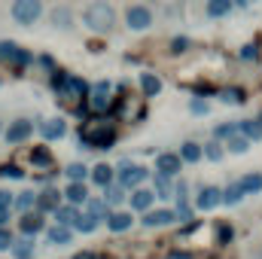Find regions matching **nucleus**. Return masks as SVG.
Instances as JSON below:
<instances>
[{
  "label": "nucleus",
  "mask_w": 262,
  "mask_h": 259,
  "mask_svg": "<svg viewBox=\"0 0 262 259\" xmlns=\"http://www.w3.org/2000/svg\"><path fill=\"white\" fill-rule=\"evenodd\" d=\"M256 122H259V125H262V113H259V119H256Z\"/></svg>",
  "instance_id": "864d4df0"
},
{
  "label": "nucleus",
  "mask_w": 262,
  "mask_h": 259,
  "mask_svg": "<svg viewBox=\"0 0 262 259\" xmlns=\"http://www.w3.org/2000/svg\"><path fill=\"white\" fill-rule=\"evenodd\" d=\"M116 177H119V186L122 189H140L143 186V180L149 177V171L143 168V165H134V162H128V159H122L119 162V168H116Z\"/></svg>",
  "instance_id": "7ed1b4c3"
},
{
  "label": "nucleus",
  "mask_w": 262,
  "mask_h": 259,
  "mask_svg": "<svg viewBox=\"0 0 262 259\" xmlns=\"http://www.w3.org/2000/svg\"><path fill=\"white\" fill-rule=\"evenodd\" d=\"M241 198H244V192H241V186H238V180H235V183H229V186L223 189V204H229V207H235V204H241Z\"/></svg>",
  "instance_id": "c756f323"
},
{
  "label": "nucleus",
  "mask_w": 262,
  "mask_h": 259,
  "mask_svg": "<svg viewBox=\"0 0 262 259\" xmlns=\"http://www.w3.org/2000/svg\"><path fill=\"white\" fill-rule=\"evenodd\" d=\"M107 107H110L107 95H98V92H92V95H89V110H95V113H104Z\"/></svg>",
  "instance_id": "a19ab883"
},
{
  "label": "nucleus",
  "mask_w": 262,
  "mask_h": 259,
  "mask_svg": "<svg viewBox=\"0 0 262 259\" xmlns=\"http://www.w3.org/2000/svg\"><path fill=\"white\" fill-rule=\"evenodd\" d=\"M92 122H95V125H85V128L79 131L82 146H92V149H110L113 140H116V128L107 125L104 119H92Z\"/></svg>",
  "instance_id": "f03ea898"
},
{
  "label": "nucleus",
  "mask_w": 262,
  "mask_h": 259,
  "mask_svg": "<svg viewBox=\"0 0 262 259\" xmlns=\"http://www.w3.org/2000/svg\"><path fill=\"white\" fill-rule=\"evenodd\" d=\"M152 201H156V192H152V189H146V186H140V189H134V192L128 195V204L137 210V213L152 210Z\"/></svg>",
  "instance_id": "9d476101"
},
{
  "label": "nucleus",
  "mask_w": 262,
  "mask_h": 259,
  "mask_svg": "<svg viewBox=\"0 0 262 259\" xmlns=\"http://www.w3.org/2000/svg\"><path fill=\"white\" fill-rule=\"evenodd\" d=\"M76 220H79V210L70 207V204H61V207L55 210V226H67V229H73Z\"/></svg>",
  "instance_id": "5701e85b"
},
{
  "label": "nucleus",
  "mask_w": 262,
  "mask_h": 259,
  "mask_svg": "<svg viewBox=\"0 0 262 259\" xmlns=\"http://www.w3.org/2000/svg\"><path fill=\"white\" fill-rule=\"evenodd\" d=\"M43 217L40 213H21V220H18V229L31 238V235H37V232H43Z\"/></svg>",
  "instance_id": "6ab92c4d"
},
{
  "label": "nucleus",
  "mask_w": 262,
  "mask_h": 259,
  "mask_svg": "<svg viewBox=\"0 0 262 259\" xmlns=\"http://www.w3.org/2000/svg\"><path fill=\"white\" fill-rule=\"evenodd\" d=\"M64 174H67V180H70V183H82V180L89 177V168H85L82 162H73V165H67V168H64Z\"/></svg>",
  "instance_id": "7c9ffc66"
},
{
  "label": "nucleus",
  "mask_w": 262,
  "mask_h": 259,
  "mask_svg": "<svg viewBox=\"0 0 262 259\" xmlns=\"http://www.w3.org/2000/svg\"><path fill=\"white\" fill-rule=\"evenodd\" d=\"M232 12V3L229 0H210L207 3V15L210 18H223V15H229Z\"/></svg>",
  "instance_id": "473e14b6"
},
{
  "label": "nucleus",
  "mask_w": 262,
  "mask_h": 259,
  "mask_svg": "<svg viewBox=\"0 0 262 259\" xmlns=\"http://www.w3.org/2000/svg\"><path fill=\"white\" fill-rule=\"evenodd\" d=\"M64 198H67V204H70V207L85 204V201H89V189H85V183H67Z\"/></svg>",
  "instance_id": "a211bd4d"
},
{
  "label": "nucleus",
  "mask_w": 262,
  "mask_h": 259,
  "mask_svg": "<svg viewBox=\"0 0 262 259\" xmlns=\"http://www.w3.org/2000/svg\"><path fill=\"white\" fill-rule=\"evenodd\" d=\"M241 58H247V61H253V58H256V46H253V43H247V46L241 49Z\"/></svg>",
  "instance_id": "de8ad7c7"
},
{
  "label": "nucleus",
  "mask_w": 262,
  "mask_h": 259,
  "mask_svg": "<svg viewBox=\"0 0 262 259\" xmlns=\"http://www.w3.org/2000/svg\"><path fill=\"white\" fill-rule=\"evenodd\" d=\"M223 143H216V140H210V143H201V156L204 159H210V162H220L223 159Z\"/></svg>",
  "instance_id": "c9c22d12"
},
{
  "label": "nucleus",
  "mask_w": 262,
  "mask_h": 259,
  "mask_svg": "<svg viewBox=\"0 0 262 259\" xmlns=\"http://www.w3.org/2000/svg\"><path fill=\"white\" fill-rule=\"evenodd\" d=\"M131 226H134V217H131L128 210H116V213L107 217V229L116 232V235H119V232H128Z\"/></svg>",
  "instance_id": "4468645a"
},
{
  "label": "nucleus",
  "mask_w": 262,
  "mask_h": 259,
  "mask_svg": "<svg viewBox=\"0 0 262 259\" xmlns=\"http://www.w3.org/2000/svg\"><path fill=\"white\" fill-rule=\"evenodd\" d=\"M40 64H43V67H49V70H52V67H55V61H52L49 55H43V58H40Z\"/></svg>",
  "instance_id": "603ef678"
},
{
  "label": "nucleus",
  "mask_w": 262,
  "mask_h": 259,
  "mask_svg": "<svg viewBox=\"0 0 262 259\" xmlns=\"http://www.w3.org/2000/svg\"><path fill=\"white\" fill-rule=\"evenodd\" d=\"M238 134V122H226V125H216L213 128V140L220 143V140H232Z\"/></svg>",
  "instance_id": "e433bc0d"
},
{
  "label": "nucleus",
  "mask_w": 262,
  "mask_h": 259,
  "mask_svg": "<svg viewBox=\"0 0 262 259\" xmlns=\"http://www.w3.org/2000/svg\"><path fill=\"white\" fill-rule=\"evenodd\" d=\"M113 174H116V171H113L110 165H104V162H101V165H95V168L89 171L92 183H95V186H104V189H107V186H113Z\"/></svg>",
  "instance_id": "dca6fc26"
},
{
  "label": "nucleus",
  "mask_w": 262,
  "mask_h": 259,
  "mask_svg": "<svg viewBox=\"0 0 262 259\" xmlns=\"http://www.w3.org/2000/svg\"><path fill=\"white\" fill-rule=\"evenodd\" d=\"M61 207V192L58 189H46L37 195V213H55Z\"/></svg>",
  "instance_id": "9b49d317"
},
{
  "label": "nucleus",
  "mask_w": 262,
  "mask_h": 259,
  "mask_svg": "<svg viewBox=\"0 0 262 259\" xmlns=\"http://www.w3.org/2000/svg\"><path fill=\"white\" fill-rule=\"evenodd\" d=\"M226 149H229V153H235V156H241V153H247V149H250V140H247V137H241V134H235L232 140H226Z\"/></svg>",
  "instance_id": "4c0bfd02"
},
{
  "label": "nucleus",
  "mask_w": 262,
  "mask_h": 259,
  "mask_svg": "<svg viewBox=\"0 0 262 259\" xmlns=\"http://www.w3.org/2000/svg\"><path fill=\"white\" fill-rule=\"evenodd\" d=\"M76 259H110V256H104V253H79Z\"/></svg>",
  "instance_id": "09e8293b"
},
{
  "label": "nucleus",
  "mask_w": 262,
  "mask_h": 259,
  "mask_svg": "<svg viewBox=\"0 0 262 259\" xmlns=\"http://www.w3.org/2000/svg\"><path fill=\"white\" fill-rule=\"evenodd\" d=\"M64 95H70V98H89V85H85L79 76H67Z\"/></svg>",
  "instance_id": "393cba45"
},
{
  "label": "nucleus",
  "mask_w": 262,
  "mask_h": 259,
  "mask_svg": "<svg viewBox=\"0 0 262 259\" xmlns=\"http://www.w3.org/2000/svg\"><path fill=\"white\" fill-rule=\"evenodd\" d=\"M152 192H156V198L168 201V198L174 195V183H171V177H162V174H156V186H152Z\"/></svg>",
  "instance_id": "bb28decb"
},
{
  "label": "nucleus",
  "mask_w": 262,
  "mask_h": 259,
  "mask_svg": "<svg viewBox=\"0 0 262 259\" xmlns=\"http://www.w3.org/2000/svg\"><path fill=\"white\" fill-rule=\"evenodd\" d=\"M46 241L55 244V247H64V244L73 241V229H67V226H49L46 229Z\"/></svg>",
  "instance_id": "f3484780"
},
{
  "label": "nucleus",
  "mask_w": 262,
  "mask_h": 259,
  "mask_svg": "<svg viewBox=\"0 0 262 259\" xmlns=\"http://www.w3.org/2000/svg\"><path fill=\"white\" fill-rule=\"evenodd\" d=\"M189 46H192V40H189V37H174V40H171V52H174V55H183Z\"/></svg>",
  "instance_id": "79ce46f5"
},
{
  "label": "nucleus",
  "mask_w": 262,
  "mask_h": 259,
  "mask_svg": "<svg viewBox=\"0 0 262 259\" xmlns=\"http://www.w3.org/2000/svg\"><path fill=\"white\" fill-rule=\"evenodd\" d=\"M238 186H241V192H244V195H256V192H262V174H256V171L244 174V177L238 180Z\"/></svg>",
  "instance_id": "412c9836"
},
{
  "label": "nucleus",
  "mask_w": 262,
  "mask_h": 259,
  "mask_svg": "<svg viewBox=\"0 0 262 259\" xmlns=\"http://www.w3.org/2000/svg\"><path fill=\"white\" fill-rule=\"evenodd\" d=\"M31 253H34V241H31V238L12 241V256L15 259H31Z\"/></svg>",
  "instance_id": "2f4dec72"
},
{
  "label": "nucleus",
  "mask_w": 262,
  "mask_h": 259,
  "mask_svg": "<svg viewBox=\"0 0 262 259\" xmlns=\"http://www.w3.org/2000/svg\"><path fill=\"white\" fill-rule=\"evenodd\" d=\"M31 162L40 165V168H49V165H52V153H49L46 146H37V149L31 153Z\"/></svg>",
  "instance_id": "58836bf2"
},
{
  "label": "nucleus",
  "mask_w": 262,
  "mask_h": 259,
  "mask_svg": "<svg viewBox=\"0 0 262 259\" xmlns=\"http://www.w3.org/2000/svg\"><path fill=\"white\" fill-rule=\"evenodd\" d=\"M137 85H140L143 98H156V95L162 92V79H159L156 73H140V76H137Z\"/></svg>",
  "instance_id": "2eb2a0df"
},
{
  "label": "nucleus",
  "mask_w": 262,
  "mask_h": 259,
  "mask_svg": "<svg viewBox=\"0 0 262 259\" xmlns=\"http://www.w3.org/2000/svg\"><path fill=\"white\" fill-rule=\"evenodd\" d=\"M43 12V3L40 0H15L12 3V18L18 25H34Z\"/></svg>",
  "instance_id": "20e7f679"
},
{
  "label": "nucleus",
  "mask_w": 262,
  "mask_h": 259,
  "mask_svg": "<svg viewBox=\"0 0 262 259\" xmlns=\"http://www.w3.org/2000/svg\"><path fill=\"white\" fill-rule=\"evenodd\" d=\"M0 250H12V232L0 229Z\"/></svg>",
  "instance_id": "a18cd8bd"
},
{
  "label": "nucleus",
  "mask_w": 262,
  "mask_h": 259,
  "mask_svg": "<svg viewBox=\"0 0 262 259\" xmlns=\"http://www.w3.org/2000/svg\"><path fill=\"white\" fill-rule=\"evenodd\" d=\"M125 25H128L131 31H146L152 25V9L149 6H140V3L128 6L125 9Z\"/></svg>",
  "instance_id": "39448f33"
},
{
  "label": "nucleus",
  "mask_w": 262,
  "mask_h": 259,
  "mask_svg": "<svg viewBox=\"0 0 262 259\" xmlns=\"http://www.w3.org/2000/svg\"><path fill=\"white\" fill-rule=\"evenodd\" d=\"M52 21H55V28H70L73 25V12L67 6H55L52 9Z\"/></svg>",
  "instance_id": "72a5a7b5"
},
{
  "label": "nucleus",
  "mask_w": 262,
  "mask_h": 259,
  "mask_svg": "<svg viewBox=\"0 0 262 259\" xmlns=\"http://www.w3.org/2000/svg\"><path fill=\"white\" fill-rule=\"evenodd\" d=\"M82 21H85V28L95 31V34H110L113 25H116V9H113L110 3H92V6H85Z\"/></svg>",
  "instance_id": "f257e3e1"
},
{
  "label": "nucleus",
  "mask_w": 262,
  "mask_h": 259,
  "mask_svg": "<svg viewBox=\"0 0 262 259\" xmlns=\"http://www.w3.org/2000/svg\"><path fill=\"white\" fill-rule=\"evenodd\" d=\"M229 238H232V229H229V226H223V229H220V241H229Z\"/></svg>",
  "instance_id": "8fccbe9b"
},
{
  "label": "nucleus",
  "mask_w": 262,
  "mask_h": 259,
  "mask_svg": "<svg viewBox=\"0 0 262 259\" xmlns=\"http://www.w3.org/2000/svg\"><path fill=\"white\" fill-rule=\"evenodd\" d=\"M216 204H223V189L220 186H201V192L195 198L198 210H213Z\"/></svg>",
  "instance_id": "1a4fd4ad"
},
{
  "label": "nucleus",
  "mask_w": 262,
  "mask_h": 259,
  "mask_svg": "<svg viewBox=\"0 0 262 259\" xmlns=\"http://www.w3.org/2000/svg\"><path fill=\"white\" fill-rule=\"evenodd\" d=\"M0 58H3V61H15V64H28V61H31V52H25V49H18L15 43L3 40V43H0Z\"/></svg>",
  "instance_id": "f8f14e48"
},
{
  "label": "nucleus",
  "mask_w": 262,
  "mask_h": 259,
  "mask_svg": "<svg viewBox=\"0 0 262 259\" xmlns=\"http://www.w3.org/2000/svg\"><path fill=\"white\" fill-rule=\"evenodd\" d=\"M220 98H223V104H244L247 101V95H244V89H238V85H229V89H223L220 92Z\"/></svg>",
  "instance_id": "c85d7f7f"
},
{
  "label": "nucleus",
  "mask_w": 262,
  "mask_h": 259,
  "mask_svg": "<svg viewBox=\"0 0 262 259\" xmlns=\"http://www.w3.org/2000/svg\"><path fill=\"white\" fill-rule=\"evenodd\" d=\"M177 217H174V207H159V210H146L143 213V226L146 229H159V226H171Z\"/></svg>",
  "instance_id": "6e6552de"
},
{
  "label": "nucleus",
  "mask_w": 262,
  "mask_h": 259,
  "mask_svg": "<svg viewBox=\"0 0 262 259\" xmlns=\"http://www.w3.org/2000/svg\"><path fill=\"white\" fill-rule=\"evenodd\" d=\"M12 204H15L21 213H31V207H37V195L34 192H18V198H12Z\"/></svg>",
  "instance_id": "f704fd0d"
},
{
  "label": "nucleus",
  "mask_w": 262,
  "mask_h": 259,
  "mask_svg": "<svg viewBox=\"0 0 262 259\" xmlns=\"http://www.w3.org/2000/svg\"><path fill=\"white\" fill-rule=\"evenodd\" d=\"M125 198H128V195H125V189H122L119 183H113V186L104 189V204H107V207H116V204H122Z\"/></svg>",
  "instance_id": "cd10ccee"
},
{
  "label": "nucleus",
  "mask_w": 262,
  "mask_h": 259,
  "mask_svg": "<svg viewBox=\"0 0 262 259\" xmlns=\"http://www.w3.org/2000/svg\"><path fill=\"white\" fill-rule=\"evenodd\" d=\"M0 177H6V180H21L25 171H21L18 165H3V168H0Z\"/></svg>",
  "instance_id": "37998d69"
},
{
  "label": "nucleus",
  "mask_w": 262,
  "mask_h": 259,
  "mask_svg": "<svg viewBox=\"0 0 262 259\" xmlns=\"http://www.w3.org/2000/svg\"><path fill=\"white\" fill-rule=\"evenodd\" d=\"M64 131H67L64 119H46V122L40 125V134H43L46 140H58V137H64Z\"/></svg>",
  "instance_id": "aec40b11"
},
{
  "label": "nucleus",
  "mask_w": 262,
  "mask_h": 259,
  "mask_svg": "<svg viewBox=\"0 0 262 259\" xmlns=\"http://www.w3.org/2000/svg\"><path fill=\"white\" fill-rule=\"evenodd\" d=\"M9 207H12V192L0 189V210H9Z\"/></svg>",
  "instance_id": "49530a36"
},
{
  "label": "nucleus",
  "mask_w": 262,
  "mask_h": 259,
  "mask_svg": "<svg viewBox=\"0 0 262 259\" xmlns=\"http://www.w3.org/2000/svg\"><path fill=\"white\" fill-rule=\"evenodd\" d=\"M73 229H76V232H82V235H92V232L98 229V223H95L89 213H79V220L73 223Z\"/></svg>",
  "instance_id": "ea45409f"
},
{
  "label": "nucleus",
  "mask_w": 262,
  "mask_h": 259,
  "mask_svg": "<svg viewBox=\"0 0 262 259\" xmlns=\"http://www.w3.org/2000/svg\"><path fill=\"white\" fill-rule=\"evenodd\" d=\"M207 110H210V107H207V101H204V98H192V101H189V113H195V116H204Z\"/></svg>",
  "instance_id": "c03bdc74"
},
{
  "label": "nucleus",
  "mask_w": 262,
  "mask_h": 259,
  "mask_svg": "<svg viewBox=\"0 0 262 259\" xmlns=\"http://www.w3.org/2000/svg\"><path fill=\"white\" fill-rule=\"evenodd\" d=\"M6 223H9V210H0V229H6Z\"/></svg>",
  "instance_id": "3c124183"
},
{
  "label": "nucleus",
  "mask_w": 262,
  "mask_h": 259,
  "mask_svg": "<svg viewBox=\"0 0 262 259\" xmlns=\"http://www.w3.org/2000/svg\"><path fill=\"white\" fill-rule=\"evenodd\" d=\"M31 131H34V125H31L28 119H15V122L6 128V140H9V143H21V140L31 137Z\"/></svg>",
  "instance_id": "ddd939ff"
},
{
  "label": "nucleus",
  "mask_w": 262,
  "mask_h": 259,
  "mask_svg": "<svg viewBox=\"0 0 262 259\" xmlns=\"http://www.w3.org/2000/svg\"><path fill=\"white\" fill-rule=\"evenodd\" d=\"M85 210H89V217H92L95 223H101V220L110 217V207L104 204V198H89V201H85Z\"/></svg>",
  "instance_id": "4be33fe9"
},
{
  "label": "nucleus",
  "mask_w": 262,
  "mask_h": 259,
  "mask_svg": "<svg viewBox=\"0 0 262 259\" xmlns=\"http://www.w3.org/2000/svg\"><path fill=\"white\" fill-rule=\"evenodd\" d=\"M116 113L128 122H137L146 116V107H143V98H122V104H116Z\"/></svg>",
  "instance_id": "423d86ee"
},
{
  "label": "nucleus",
  "mask_w": 262,
  "mask_h": 259,
  "mask_svg": "<svg viewBox=\"0 0 262 259\" xmlns=\"http://www.w3.org/2000/svg\"><path fill=\"white\" fill-rule=\"evenodd\" d=\"M238 134L247 137V140H259L262 137V125L256 122V119H244V122H238Z\"/></svg>",
  "instance_id": "a878e982"
},
{
  "label": "nucleus",
  "mask_w": 262,
  "mask_h": 259,
  "mask_svg": "<svg viewBox=\"0 0 262 259\" xmlns=\"http://www.w3.org/2000/svg\"><path fill=\"white\" fill-rule=\"evenodd\" d=\"M177 156H180V162H192V165L204 159V156H201V143H195V140H186V143L180 146Z\"/></svg>",
  "instance_id": "b1692460"
},
{
  "label": "nucleus",
  "mask_w": 262,
  "mask_h": 259,
  "mask_svg": "<svg viewBox=\"0 0 262 259\" xmlns=\"http://www.w3.org/2000/svg\"><path fill=\"white\" fill-rule=\"evenodd\" d=\"M180 168H183V162H180L177 153H159V156H156V171H159L162 177H177Z\"/></svg>",
  "instance_id": "0eeeda50"
}]
</instances>
